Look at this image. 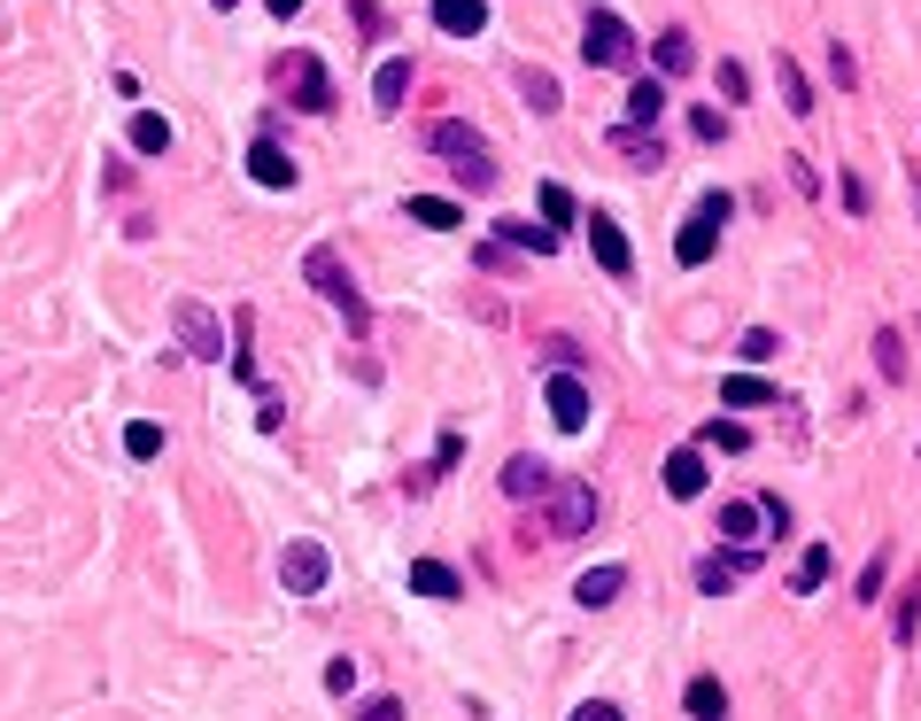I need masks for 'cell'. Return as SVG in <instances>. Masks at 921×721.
<instances>
[{"label":"cell","instance_id":"6da1fadb","mask_svg":"<svg viewBox=\"0 0 921 721\" xmlns=\"http://www.w3.org/2000/svg\"><path fill=\"white\" fill-rule=\"evenodd\" d=\"M303 280L325 295V303H333V311H341L349 342H364V334H372V303H364V288L349 280V264H341L333 249H310V256H303Z\"/></svg>","mask_w":921,"mask_h":721},{"label":"cell","instance_id":"7a4b0ae2","mask_svg":"<svg viewBox=\"0 0 921 721\" xmlns=\"http://www.w3.org/2000/svg\"><path fill=\"white\" fill-rule=\"evenodd\" d=\"M581 62H589V70H635V31H627V16L589 8V23H581Z\"/></svg>","mask_w":921,"mask_h":721},{"label":"cell","instance_id":"3957f363","mask_svg":"<svg viewBox=\"0 0 921 721\" xmlns=\"http://www.w3.org/2000/svg\"><path fill=\"white\" fill-rule=\"evenodd\" d=\"M170 334H178L186 358H202V364L225 358V319H217L202 295H178V303H170Z\"/></svg>","mask_w":921,"mask_h":721},{"label":"cell","instance_id":"277c9868","mask_svg":"<svg viewBox=\"0 0 921 721\" xmlns=\"http://www.w3.org/2000/svg\"><path fill=\"white\" fill-rule=\"evenodd\" d=\"M728 217H736V202H728V194H705V202L689 210V225L674 233V256H682L689 272H697V264H713V249H721V225H728Z\"/></svg>","mask_w":921,"mask_h":721},{"label":"cell","instance_id":"5b68a950","mask_svg":"<svg viewBox=\"0 0 921 721\" xmlns=\"http://www.w3.org/2000/svg\"><path fill=\"white\" fill-rule=\"evenodd\" d=\"M597 528V489L589 481H550V513H542V536L550 543H574Z\"/></svg>","mask_w":921,"mask_h":721},{"label":"cell","instance_id":"8992f818","mask_svg":"<svg viewBox=\"0 0 921 721\" xmlns=\"http://www.w3.org/2000/svg\"><path fill=\"white\" fill-rule=\"evenodd\" d=\"M325 582H333V558H325L317 536H295L280 551V590H287V597H317Z\"/></svg>","mask_w":921,"mask_h":721},{"label":"cell","instance_id":"52a82bcc","mask_svg":"<svg viewBox=\"0 0 921 721\" xmlns=\"http://www.w3.org/2000/svg\"><path fill=\"white\" fill-rule=\"evenodd\" d=\"M542 411H550L558 435H581V427H589V388H581V372H550V380H542Z\"/></svg>","mask_w":921,"mask_h":721},{"label":"cell","instance_id":"ba28073f","mask_svg":"<svg viewBox=\"0 0 921 721\" xmlns=\"http://www.w3.org/2000/svg\"><path fill=\"white\" fill-rule=\"evenodd\" d=\"M752 566H760V551H736V558H721V551H705V558L689 566V582H697L705 597H728V590H736V582H744Z\"/></svg>","mask_w":921,"mask_h":721},{"label":"cell","instance_id":"9c48e42d","mask_svg":"<svg viewBox=\"0 0 921 721\" xmlns=\"http://www.w3.org/2000/svg\"><path fill=\"white\" fill-rule=\"evenodd\" d=\"M427 148L434 156H458V172H472V164H488V140L464 125V117H442V125H427Z\"/></svg>","mask_w":921,"mask_h":721},{"label":"cell","instance_id":"30bf717a","mask_svg":"<svg viewBox=\"0 0 921 721\" xmlns=\"http://www.w3.org/2000/svg\"><path fill=\"white\" fill-rule=\"evenodd\" d=\"M658 481H666V497H674V505L705 497V481H713V474H705V450H697V442H682V450L666 458V474H658Z\"/></svg>","mask_w":921,"mask_h":721},{"label":"cell","instance_id":"8fae6325","mask_svg":"<svg viewBox=\"0 0 921 721\" xmlns=\"http://www.w3.org/2000/svg\"><path fill=\"white\" fill-rule=\"evenodd\" d=\"M403 101H411V55H388V62L372 70V109H380V117H395Z\"/></svg>","mask_w":921,"mask_h":721},{"label":"cell","instance_id":"7c38bea8","mask_svg":"<svg viewBox=\"0 0 921 721\" xmlns=\"http://www.w3.org/2000/svg\"><path fill=\"white\" fill-rule=\"evenodd\" d=\"M287 70H295V109L325 117V109H333V78H325V62H317V55H295Z\"/></svg>","mask_w":921,"mask_h":721},{"label":"cell","instance_id":"4fadbf2b","mask_svg":"<svg viewBox=\"0 0 921 721\" xmlns=\"http://www.w3.org/2000/svg\"><path fill=\"white\" fill-rule=\"evenodd\" d=\"M589 249H597V264H605L613 280H627V272H635V249H627V233H619V225L605 217V210L589 217Z\"/></svg>","mask_w":921,"mask_h":721},{"label":"cell","instance_id":"5bb4252c","mask_svg":"<svg viewBox=\"0 0 921 721\" xmlns=\"http://www.w3.org/2000/svg\"><path fill=\"white\" fill-rule=\"evenodd\" d=\"M411 590H419V597H434V605H458V597H464V574H458V566H442V558H411Z\"/></svg>","mask_w":921,"mask_h":721},{"label":"cell","instance_id":"9a60e30c","mask_svg":"<svg viewBox=\"0 0 921 721\" xmlns=\"http://www.w3.org/2000/svg\"><path fill=\"white\" fill-rule=\"evenodd\" d=\"M605 140H613V156H627V172H658V164H666V140H658V133H635V125H613Z\"/></svg>","mask_w":921,"mask_h":721},{"label":"cell","instance_id":"2e32d148","mask_svg":"<svg viewBox=\"0 0 921 721\" xmlns=\"http://www.w3.org/2000/svg\"><path fill=\"white\" fill-rule=\"evenodd\" d=\"M248 179L256 186H295L303 172H295V156H287L280 140H256V148H248Z\"/></svg>","mask_w":921,"mask_h":721},{"label":"cell","instance_id":"e0dca14e","mask_svg":"<svg viewBox=\"0 0 921 721\" xmlns=\"http://www.w3.org/2000/svg\"><path fill=\"white\" fill-rule=\"evenodd\" d=\"M650 55H658V78H689V70H697V39H689L682 23H666Z\"/></svg>","mask_w":921,"mask_h":721},{"label":"cell","instance_id":"ac0fdd59","mask_svg":"<svg viewBox=\"0 0 921 721\" xmlns=\"http://www.w3.org/2000/svg\"><path fill=\"white\" fill-rule=\"evenodd\" d=\"M550 481H558V474H550L542 458H527V450L503 466V497H519V505H527V497H550Z\"/></svg>","mask_w":921,"mask_h":721},{"label":"cell","instance_id":"d6986e66","mask_svg":"<svg viewBox=\"0 0 921 721\" xmlns=\"http://www.w3.org/2000/svg\"><path fill=\"white\" fill-rule=\"evenodd\" d=\"M619 590H627V566H589V574L574 582V597H581L589 613H605V605H619Z\"/></svg>","mask_w":921,"mask_h":721},{"label":"cell","instance_id":"ffe728a7","mask_svg":"<svg viewBox=\"0 0 921 721\" xmlns=\"http://www.w3.org/2000/svg\"><path fill=\"white\" fill-rule=\"evenodd\" d=\"M434 23L450 39H480L488 31V0H434Z\"/></svg>","mask_w":921,"mask_h":721},{"label":"cell","instance_id":"44dd1931","mask_svg":"<svg viewBox=\"0 0 921 721\" xmlns=\"http://www.w3.org/2000/svg\"><path fill=\"white\" fill-rule=\"evenodd\" d=\"M774 78H782V109L790 117H813L821 101H813V78L797 70V55H774Z\"/></svg>","mask_w":921,"mask_h":721},{"label":"cell","instance_id":"7402d4cb","mask_svg":"<svg viewBox=\"0 0 921 721\" xmlns=\"http://www.w3.org/2000/svg\"><path fill=\"white\" fill-rule=\"evenodd\" d=\"M658 117H666V78H635V86H627V125L650 133Z\"/></svg>","mask_w":921,"mask_h":721},{"label":"cell","instance_id":"603a6c76","mask_svg":"<svg viewBox=\"0 0 921 721\" xmlns=\"http://www.w3.org/2000/svg\"><path fill=\"white\" fill-rule=\"evenodd\" d=\"M682 707H689V721H728V683H721V675H697V683L682 691Z\"/></svg>","mask_w":921,"mask_h":721},{"label":"cell","instance_id":"cb8c5ba5","mask_svg":"<svg viewBox=\"0 0 921 721\" xmlns=\"http://www.w3.org/2000/svg\"><path fill=\"white\" fill-rule=\"evenodd\" d=\"M760 528H767V520H760V497L721 505V536H728V543H744V551H752V543H760Z\"/></svg>","mask_w":921,"mask_h":721},{"label":"cell","instance_id":"d4e9b609","mask_svg":"<svg viewBox=\"0 0 921 721\" xmlns=\"http://www.w3.org/2000/svg\"><path fill=\"white\" fill-rule=\"evenodd\" d=\"M496 233H503V249H527V256H550V249H558V233L535 225V217H503Z\"/></svg>","mask_w":921,"mask_h":721},{"label":"cell","instance_id":"484cf974","mask_svg":"<svg viewBox=\"0 0 921 721\" xmlns=\"http://www.w3.org/2000/svg\"><path fill=\"white\" fill-rule=\"evenodd\" d=\"M411 225H434V233H458L464 210L450 202V194H411Z\"/></svg>","mask_w":921,"mask_h":721},{"label":"cell","instance_id":"4316f807","mask_svg":"<svg viewBox=\"0 0 921 721\" xmlns=\"http://www.w3.org/2000/svg\"><path fill=\"white\" fill-rule=\"evenodd\" d=\"M721 403H728V411H752V403H782V396H774L760 372H728V380H721Z\"/></svg>","mask_w":921,"mask_h":721},{"label":"cell","instance_id":"83f0119b","mask_svg":"<svg viewBox=\"0 0 921 721\" xmlns=\"http://www.w3.org/2000/svg\"><path fill=\"white\" fill-rule=\"evenodd\" d=\"M829 566H836V551H829V543H805V558H797V574H790V590H797V597H813V590L829 582Z\"/></svg>","mask_w":921,"mask_h":721},{"label":"cell","instance_id":"f1b7e54d","mask_svg":"<svg viewBox=\"0 0 921 721\" xmlns=\"http://www.w3.org/2000/svg\"><path fill=\"white\" fill-rule=\"evenodd\" d=\"M519 94H527L542 117H550V109H566V94H558V78H550L542 62H527V70H519Z\"/></svg>","mask_w":921,"mask_h":721},{"label":"cell","instance_id":"f546056e","mask_svg":"<svg viewBox=\"0 0 921 721\" xmlns=\"http://www.w3.org/2000/svg\"><path fill=\"white\" fill-rule=\"evenodd\" d=\"M891 636H899V644H914V636H921V574H907V590H899V613H891Z\"/></svg>","mask_w":921,"mask_h":721},{"label":"cell","instance_id":"4dcf8cb0","mask_svg":"<svg viewBox=\"0 0 921 721\" xmlns=\"http://www.w3.org/2000/svg\"><path fill=\"white\" fill-rule=\"evenodd\" d=\"M133 148H140V156H170V117L140 109V117H133Z\"/></svg>","mask_w":921,"mask_h":721},{"label":"cell","instance_id":"1f68e13d","mask_svg":"<svg viewBox=\"0 0 921 721\" xmlns=\"http://www.w3.org/2000/svg\"><path fill=\"white\" fill-rule=\"evenodd\" d=\"M697 450H752V427H744V419H705Z\"/></svg>","mask_w":921,"mask_h":721},{"label":"cell","instance_id":"d6a6232c","mask_svg":"<svg viewBox=\"0 0 921 721\" xmlns=\"http://www.w3.org/2000/svg\"><path fill=\"white\" fill-rule=\"evenodd\" d=\"M875 372H883V380H907V342H899V327L875 334Z\"/></svg>","mask_w":921,"mask_h":721},{"label":"cell","instance_id":"836d02e7","mask_svg":"<svg viewBox=\"0 0 921 721\" xmlns=\"http://www.w3.org/2000/svg\"><path fill=\"white\" fill-rule=\"evenodd\" d=\"M125 458H140V466L163 458V427H155V419H133V427H125Z\"/></svg>","mask_w":921,"mask_h":721},{"label":"cell","instance_id":"e575fe53","mask_svg":"<svg viewBox=\"0 0 921 721\" xmlns=\"http://www.w3.org/2000/svg\"><path fill=\"white\" fill-rule=\"evenodd\" d=\"M883 582H891V551H875V558L860 566V582H852V597H860V605H875V597H883Z\"/></svg>","mask_w":921,"mask_h":721},{"label":"cell","instance_id":"d590c367","mask_svg":"<svg viewBox=\"0 0 921 721\" xmlns=\"http://www.w3.org/2000/svg\"><path fill=\"white\" fill-rule=\"evenodd\" d=\"M535 202H542V225H550V233H558V225H574V194H566L558 179H542V194H535Z\"/></svg>","mask_w":921,"mask_h":721},{"label":"cell","instance_id":"8d00e7d4","mask_svg":"<svg viewBox=\"0 0 921 721\" xmlns=\"http://www.w3.org/2000/svg\"><path fill=\"white\" fill-rule=\"evenodd\" d=\"M736 358H744V364H767V358H782V334H767V327H752V334L736 342Z\"/></svg>","mask_w":921,"mask_h":721},{"label":"cell","instance_id":"74e56055","mask_svg":"<svg viewBox=\"0 0 921 721\" xmlns=\"http://www.w3.org/2000/svg\"><path fill=\"white\" fill-rule=\"evenodd\" d=\"M689 133H697V140H705V148H721V140H728V117H721V109H705V101H697V109H689Z\"/></svg>","mask_w":921,"mask_h":721},{"label":"cell","instance_id":"f35d334b","mask_svg":"<svg viewBox=\"0 0 921 721\" xmlns=\"http://www.w3.org/2000/svg\"><path fill=\"white\" fill-rule=\"evenodd\" d=\"M829 70H836V86H844V94H852V86H860V62H852V47H844V39H836V47H829Z\"/></svg>","mask_w":921,"mask_h":721},{"label":"cell","instance_id":"ab89813d","mask_svg":"<svg viewBox=\"0 0 921 721\" xmlns=\"http://www.w3.org/2000/svg\"><path fill=\"white\" fill-rule=\"evenodd\" d=\"M721 94H728V101H752V70H744V62H721Z\"/></svg>","mask_w":921,"mask_h":721},{"label":"cell","instance_id":"60d3db41","mask_svg":"<svg viewBox=\"0 0 921 721\" xmlns=\"http://www.w3.org/2000/svg\"><path fill=\"white\" fill-rule=\"evenodd\" d=\"M349 683H356V660H349V652H341V660H325V691H333V699H349Z\"/></svg>","mask_w":921,"mask_h":721},{"label":"cell","instance_id":"b9f144b4","mask_svg":"<svg viewBox=\"0 0 921 721\" xmlns=\"http://www.w3.org/2000/svg\"><path fill=\"white\" fill-rule=\"evenodd\" d=\"M782 164H790V186H797V194H821V172H813L805 156H782Z\"/></svg>","mask_w":921,"mask_h":721},{"label":"cell","instance_id":"7bdbcfd3","mask_svg":"<svg viewBox=\"0 0 921 721\" xmlns=\"http://www.w3.org/2000/svg\"><path fill=\"white\" fill-rule=\"evenodd\" d=\"M760 520H767L774 536H790V505H782V497H774V489H767V497H760Z\"/></svg>","mask_w":921,"mask_h":721},{"label":"cell","instance_id":"ee69618b","mask_svg":"<svg viewBox=\"0 0 921 721\" xmlns=\"http://www.w3.org/2000/svg\"><path fill=\"white\" fill-rule=\"evenodd\" d=\"M356 721H403V699H364Z\"/></svg>","mask_w":921,"mask_h":721},{"label":"cell","instance_id":"f6af8a7d","mask_svg":"<svg viewBox=\"0 0 921 721\" xmlns=\"http://www.w3.org/2000/svg\"><path fill=\"white\" fill-rule=\"evenodd\" d=\"M574 721H627V714H619L613 699H581V707H574Z\"/></svg>","mask_w":921,"mask_h":721},{"label":"cell","instance_id":"bcb514c9","mask_svg":"<svg viewBox=\"0 0 921 721\" xmlns=\"http://www.w3.org/2000/svg\"><path fill=\"white\" fill-rule=\"evenodd\" d=\"M836 194H844V210H852V217H868V186L852 179V172H844V179H836Z\"/></svg>","mask_w":921,"mask_h":721},{"label":"cell","instance_id":"7dc6e473","mask_svg":"<svg viewBox=\"0 0 921 721\" xmlns=\"http://www.w3.org/2000/svg\"><path fill=\"white\" fill-rule=\"evenodd\" d=\"M264 8H272V16H303V0H264Z\"/></svg>","mask_w":921,"mask_h":721},{"label":"cell","instance_id":"c3c4849f","mask_svg":"<svg viewBox=\"0 0 921 721\" xmlns=\"http://www.w3.org/2000/svg\"><path fill=\"white\" fill-rule=\"evenodd\" d=\"M209 8H217V16H225V8H241V0H209Z\"/></svg>","mask_w":921,"mask_h":721}]
</instances>
